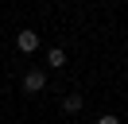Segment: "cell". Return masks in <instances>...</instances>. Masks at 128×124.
Segmentation results:
<instances>
[{
    "label": "cell",
    "instance_id": "6da1fadb",
    "mask_svg": "<svg viewBox=\"0 0 128 124\" xmlns=\"http://www.w3.org/2000/svg\"><path fill=\"white\" fill-rule=\"evenodd\" d=\"M43 85H47V74L43 70H27L24 74V93H43Z\"/></svg>",
    "mask_w": 128,
    "mask_h": 124
},
{
    "label": "cell",
    "instance_id": "7a4b0ae2",
    "mask_svg": "<svg viewBox=\"0 0 128 124\" xmlns=\"http://www.w3.org/2000/svg\"><path fill=\"white\" fill-rule=\"evenodd\" d=\"M16 46H20L24 54L39 50V31H20V35H16Z\"/></svg>",
    "mask_w": 128,
    "mask_h": 124
},
{
    "label": "cell",
    "instance_id": "3957f363",
    "mask_svg": "<svg viewBox=\"0 0 128 124\" xmlns=\"http://www.w3.org/2000/svg\"><path fill=\"white\" fill-rule=\"evenodd\" d=\"M47 62H50V66H66V50H62V46H50V50H47Z\"/></svg>",
    "mask_w": 128,
    "mask_h": 124
},
{
    "label": "cell",
    "instance_id": "277c9868",
    "mask_svg": "<svg viewBox=\"0 0 128 124\" xmlns=\"http://www.w3.org/2000/svg\"><path fill=\"white\" fill-rule=\"evenodd\" d=\"M62 108H66V112H78V108H82V93H66Z\"/></svg>",
    "mask_w": 128,
    "mask_h": 124
},
{
    "label": "cell",
    "instance_id": "5b68a950",
    "mask_svg": "<svg viewBox=\"0 0 128 124\" xmlns=\"http://www.w3.org/2000/svg\"><path fill=\"white\" fill-rule=\"evenodd\" d=\"M97 124H120V120H116V116H112V112H105V116H101V120H97Z\"/></svg>",
    "mask_w": 128,
    "mask_h": 124
}]
</instances>
